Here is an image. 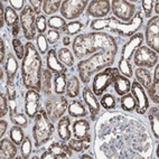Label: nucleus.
Listing matches in <instances>:
<instances>
[{
  "mask_svg": "<svg viewBox=\"0 0 159 159\" xmlns=\"http://www.w3.org/2000/svg\"><path fill=\"white\" fill-rule=\"evenodd\" d=\"M36 14L30 6H26L20 12L19 21L24 36L27 40H33L36 35Z\"/></svg>",
  "mask_w": 159,
  "mask_h": 159,
  "instance_id": "nucleus-8",
  "label": "nucleus"
},
{
  "mask_svg": "<svg viewBox=\"0 0 159 159\" xmlns=\"http://www.w3.org/2000/svg\"><path fill=\"white\" fill-rule=\"evenodd\" d=\"M89 6L88 0H65L61 5V14L65 19L72 20L81 17Z\"/></svg>",
  "mask_w": 159,
  "mask_h": 159,
  "instance_id": "nucleus-9",
  "label": "nucleus"
},
{
  "mask_svg": "<svg viewBox=\"0 0 159 159\" xmlns=\"http://www.w3.org/2000/svg\"><path fill=\"white\" fill-rule=\"evenodd\" d=\"M118 46L116 39L112 35L102 31L89 33V34L77 35L73 40L72 49L74 56L79 60H83L88 55H93L102 49Z\"/></svg>",
  "mask_w": 159,
  "mask_h": 159,
  "instance_id": "nucleus-2",
  "label": "nucleus"
},
{
  "mask_svg": "<svg viewBox=\"0 0 159 159\" xmlns=\"http://www.w3.org/2000/svg\"><path fill=\"white\" fill-rule=\"evenodd\" d=\"M18 146L10 138H2L0 141V158L12 159L17 156Z\"/></svg>",
  "mask_w": 159,
  "mask_h": 159,
  "instance_id": "nucleus-19",
  "label": "nucleus"
},
{
  "mask_svg": "<svg viewBox=\"0 0 159 159\" xmlns=\"http://www.w3.org/2000/svg\"><path fill=\"white\" fill-rule=\"evenodd\" d=\"M7 129H8V122L5 121L3 119H1V121H0V137L1 138L5 136Z\"/></svg>",
  "mask_w": 159,
  "mask_h": 159,
  "instance_id": "nucleus-54",
  "label": "nucleus"
},
{
  "mask_svg": "<svg viewBox=\"0 0 159 159\" xmlns=\"http://www.w3.org/2000/svg\"><path fill=\"white\" fill-rule=\"evenodd\" d=\"M55 131V127L48 118L44 109H39L35 116V123L33 127V137H34L35 147L39 148L45 145L52 138Z\"/></svg>",
  "mask_w": 159,
  "mask_h": 159,
  "instance_id": "nucleus-4",
  "label": "nucleus"
},
{
  "mask_svg": "<svg viewBox=\"0 0 159 159\" xmlns=\"http://www.w3.org/2000/svg\"><path fill=\"white\" fill-rule=\"evenodd\" d=\"M142 9L145 12V16L148 18H151V12L153 8V0H142Z\"/></svg>",
  "mask_w": 159,
  "mask_h": 159,
  "instance_id": "nucleus-49",
  "label": "nucleus"
},
{
  "mask_svg": "<svg viewBox=\"0 0 159 159\" xmlns=\"http://www.w3.org/2000/svg\"><path fill=\"white\" fill-rule=\"evenodd\" d=\"M134 63L138 67L151 68L158 64V53L153 52L147 46H140L134 52Z\"/></svg>",
  "mask_w": 159,
  "mask_h": 159,
  "instance_id": "nucleus-11",
  "label": "nucleus"
},
{
  "mask_svg": "<svg viewBox=\"0 0 159 159\" xmlns=\"http://www.w3.org/2000/svg\"><path fill=\"white\" fill-rule=\"evenodd\" d=\"M134 75H136L137 82L139 83L143 89H148L152 84V77H151L150 72L148 71V68H143V67L136 68Z\"/></svg>",
  "mask_w": 159,
  "mask_h": 159,
  "instance_id": "nucleus-28",
  "label": "nucleus"
},
{
  "mask_svg": "<svg viewBox=\"0 0 159 159\" xmlns=\"http://www.w3.org/2000/svg\"><path fill=\"white\" fill-rule=\"evenodd\" d=\"M48 150L54 153L57 159L68 158V157H72V155H73V151L70 148V146L65 145V143H60V142L56 141H54L49 146Z\"/></svg>",
  "mask_w": 159,
  "mask_h": 159,
  "instance_id": "nucleus-24",
  "label": "nucleus"
},
{
  "mask_svg": "<svg viewBox=\"0 0 159 159\" xmlns=\"http://www.w3.org/2000/svg\"><path fill=\"white\" fill-rule=\"evenodd\" d=\"M80 79L75 75L70 76L67 79V85H66V95L67 98H77L80 94Z\"/></svg>",
  "mask_w": 159,
  "mask_h": 159,
  "instance_id": "nucleus-29",
  "label": "nucleus"
},
{
  "mask_svg": "<svg viewBox=\"0 0 159 159\" xmlns=\"http://www.w3.org/2000/svg\"><path fill=\"white\" fill-rule=\"evenodd\" d=\"M17 60L18 58L15 56L12 53L8 52V54H7V58H6V63H5V66H3V70H5L6 75H7V80H10V81L16 80L18 67H19Z\"/></svg>",
  "mask_w": 159,
  "mask_h": 159,
  "instance_id": "nucleus-21",
  "label": "nucleus"
},
{
  "mask_svg": "<svg viewBox=\"0 0 159 159\" xmlns=\"http://www.w3.org/2000/svg\"><path fill=\"white\" fill-rule=\"evenodd\" d=\"M67 107V99L63 95H51L45 101V111L53 123L65 114Z\"/></svg>",
  "mask_w": 159,
  "mask_h": 159,
  "instance_id": "nucleus-7",
  "label": "nucleus"
},
{
  "mask_svg": "<svg viewBox=\"0 0 159 159\" xmlns=\"http://www.w3.org/2000/svg\"><path fill=\"white\" fill-rule=\"evenodd\" d=\"M118 70L119 72L123 74V76L125 77H131L134 75V70H132V66H131L130 61H127L125 58H120L119 63H118Z\"/></svg>",
  "mask_w": 159,
  "mask_h": 159,
  "instance_id": "nucleus-38",
  "label": "nucleus"
},
{
  "mask_svg": "<svg viewBox=\"0 0 159 159\" xmlns=\"http://www.w3.org/2000/svg\"><path fill=\"white\" fill-rule=\"evenodd\" d=\"M120 104H121V109L125 112H132L136 109V100L132 97L131 93H127L122 95L121 100H120Z\"/></svg>",
  "mask_w": 159,
  "mask_h": 159,
  "instance_id": "nucleus-34",
  "label": "nucleus"
},
{
  "mask_svg": "<svg viewBox=\"0 0 159 159\" xmlns=\"http://www.w3.org/2000/svg\"><path fill=\"white\" fill-rule=\"evenodd\" d=\"M9 138L16 143L17 146H20L23 143L24 139H25V134L21 127L15 125L14 127H11L10 132H9Z\"/></svg>",
  "mask_w": 159,
  "mask_h": 159,
  "instance_id": "nucleus-35",
  "label": "nucleus"
},
{
  "mask_svg": "<svg viewBox=\"0 0 159 159\" xmlns=\"http://www.w3.org/2000/svg\"><path fill=\"white\" fill-rule=\"evenodd\" d=\"M153 10H155V12H156V16H158L159 14V1L158 0H156V1H153Z\"/></svg>",
  "mask_w": 159,
  "mask_h": 159,
  "instance_id": "nucleus-60",
  "label": "nucleus"
},
{
  "mask_svg": "<svg viewBox=\"0 0 159 159\" xmlns=\"http://www.w3.org/2000/svg\"><path fill=\"white\" fill-rule=\"evenodd\" d=\"M47 25L51 29L54 30H62L64 27L66 26V21L64 18H62L61 16H52L47 21Z\"/></svg>",
  "mask_w": 159,
  "mask_h": 159,
  "instance_id": "nucleus-40",
  "label": "nucleus"
},
{
  "mask_svg": "<svg viewBox=\"0 0 159 159\" xmlns=\"http://www.w3.org/2000/svg\"><path fill=\"white\" fill-rule=\"evenodd\" d=\"M12 48H14V52L16 56H17L18 60H24V56H25V45L21 43V40L19 38H14L12 39Z\"/></svg>",
  "mask_w": 159,
  "mask_h": 159,
  "instance_id": "nucleus-43",
  "label": "nucleus"
},
{
  "mask_svg": "<svg viewBox=\"0 0 159 159\" xmlns=\"http://www.w3.org/2000/svg\"><path fill=\"white\" fill-rule=\"evenodd\" d=\"M20 27L19 25H16V26H14L11 28V35L14 36V38H17V36H18V34H19V31H20Z\"/></svg>",
  "mask_w": 159,
  "mask_h": 159,
  "instance_id": "nucleus-57",
  "label": "nucleus"
},
{
  "mask_svg": "<svg viewBox=\"0 0 159 159\" xmlns=\"http://www.w3.org/2000/svg\"><path fill=\"white\" fill-rule=\"evenodd\" d=\"M8 2L16 11H23V9L25 8V1L24 0H8Z\"/></svg>",
  "mask_w": 159,
  "mask_h": 159,
  "instance_id": "nucleus-51",
  "label": "nucleus"
},
{
  "mask_svg": "<svg viewBox=\"0 0 159 159\" xmlns=\"http://www.w3.org/2000/svg\"><path fill=\"white\" fill-rule=\"evenodd\" d=\"M39 92L35 90H27V92L25 93V104H24L26 116H28L30 119H35L36 114L39 111Z\"/></svg>",
  "mask_w": 159,
  "mask_h": 159,
  "instance_id": "nucleus-14",
  "label": "nucleus"
},
{
  "mask_svg": "<svg viewBox=\"0 0 159 159\" xmlns=\"http://www.w3.org/2000/svg\"><path fill=\"white\" fill-rule=\"evenodd\" d=\"M47 20L44 15H39L36 18V30L38 31V34H44L47 28Z\"/></svg>",
  "mask_w": 159,
  "mask_h": 159,
  "instance_id": "nucleus-48",
  "label": "nucleus"
},
{
  "mask_svg": "<svg viewBox=\"0 0 159 159\" xmlns=\"http://www.w3.org/2000/svg\"><path fill=\"white\" fill-rule=\"evenodd\" d=\"M100 104L102 105L105 110H112V109L116 108V98L110 93L103 94L102 98H101V101H100Z\"/></svg>",
  "mask_w": 159,
  "mask_h": 159,
  "instance_id": "nucleus-41",
  "label": "nucleus"
},
{
  "mask_svg": "<svg viewBox=\"0 0 159 159\" xmlns=\"http://www.w3.org/2000/svg\"><path fill=\"white\" fill-rule=\"evenodd\" d=\"M90 128H91V125L88 120L79 119L74 121L73 125H72V134L76 139H82L90 134Z\"/></svg>",
  "mask_w": 159,
  "mask_h": 159,
  "instance_id": "nucleus-20",
  "label": "nucleus"
},
{
  "mask_svg": "<svg viewBox=\"0 0 159 159\" xmlns=\"http://www.w3.org/2000/svg\"><path fill=\"white\" fill-rule=\"evenodd\" d=\"M25 56L21 62V80L28 90L42 92V76H43V61L40 53L31 42L25 45Z\"/></svg>",
  "mask_w": 159,
  "mask_h": 159,
  "instance_id": "nucleus-1",
  "label": "nucleus"
},
{
  "mask_svg": "<svg viewBox=\"0 0 159 159\" xmlns=\"http://www.w3.org/2000/svg\"><path fill=\"white\" fill-rule=\"evenodd\" d=\"M116 53H118V46H113L97 52L91 57L79 62L77 72L80 74V80L84 84H88L93 75L104 68L111 67V65L116 62Z\"/></svg>",
  "mask_w": 159,
  "mask_h": 159,
  "instance_id": "nucleus-3",
  "label": "nucleus"
},
{
  "mask_svg": "<svg viewBox=\"0 0 159 159\" xmlns=\"http://www.w3.org/2000/svg\"><path fill=\"white\" fill-rule=\"evenodd\" d=\"M31 149H33V143H31V140L29 137H25L23 143L20 145V153H21V157L23 158H29L31 153Z\"/></svg>",
  "mask_w": 159,
  "mask_h": 159,
  "instance_id": "nucleus-45",
  "label": "nucleus"
},
{
  "mask_svg": "<svg viewBox=\"0 0 159 159\" xmlns=\"http://www.w3.org/2000/svg\"><path fill=\"white\" fill-rule=\"evenodd\" d=\"M109 23H110V17L108 18H102V19H93L90 23V28L92 30H95V31H100L102 30V29H105L108 27Z\"/></svg>",
  "mask_w": 159,
  "mask_h": 159,
  "instance_id": "nucleus-44",
  "label": "nucleus"
},
{
  "mask_svg": "<svg viewBox=\"0 0 159 159\" xmlns=\"http://www.w3.org/2000/svg\"><path fill=\"white\" fill-rule=\"evenodd\" d=\"M91 136L89 134L85 138H82V139H70L68 140V146L73 151H76V152H83V151L89 150L90 145H91Z\"/></svg>",
  "mask_w": 159,
  "mask_h": 159,
  "instance_id": "nucleus-27",
  "label": "nucleus"
},
{
  "mask_svg": "<svg viewBox=\"0 0 159 159\" xmlns=\"http://www.w3.org/2000/svg\"><path fill=\"white\" fill-rule=\"evenodd\" d=\"M8 111H10L8 98L3 94V92H1V97H0V116L3 118L6 114H8Z\"/></svg>",
  "mask_w": 159,
  "mask_h": 159,
  "instance_id": "nucleus-47",
  "label": "nucleus"
},
{
  "mask_svg": "<svg viewBox=\"0 0 159 159\" xmlns=\"http://www.w3.org/2000/svg\"><path fill=\"white\" fill-rule=\"evenodd\" d=\"M46 38H47V42L48 44H56L61 38V35L58 33V30H54V29H49L47 35H46Z\"/></svg>",
  "mask_w": 159,
  "mask_h": 159,
  "instance_id": "nucleus-50",
  "label": "nucleus"
},
{
  "mask_svg": "<svg viewBox=\"0 0 159 159\" xmlns=\"http://www.w3.org/2000/svg\"><path fill=\"white\" fill-rule=\"evenodd\" d=\"M111 10V2L109 0H93L89 3L86 15L89 17H95V19H102L107 17Z\"/></svg>",
  "mask_w": 159,
  "mask_h": 159,
  "instance_id": "nucleus-15",
  "label": "nucleus"
},
{
  "mask_svg": "<svg viewBox=\"0 0 159 159\" xmlns=\"http://www.w3.org/2000/svg\"><path fill=\"white\" fill-rule=\"evenodd\" d=\"M111 10L116 19L122 23L130 21L136 15V6L127 0H112Z\"/></svg>",
  "mask_w": 159,
  "mask_h": 159,
  "instance_id": "nucleus-10",
  "label": "nucleus"
},
{
  "mask_svg": "<svg viewBox=\"0 0 159 159\" xmlns=\"http://www.w3.org/2000/svg\"><path fill=\"white\" fill-rule=\"evenodd\" d=\"M71 119L70 116H62L57 123V134L63 141H68L71 139Z\"/></svg>",
  "mask_w": 159,
  "mask_h": 159,
  "instance_id": "nucleus-23",
  "label": "nucleus"
},
{
  "mask_svg": "<svg viewBox=\"0 0 159 159\" xmlns=\"http://www.w3.org/2000/svg\"><path fill=\"white\" fill-rule=\"evenodd\" d=\"M61 5H62L61 0H44L42 9L44 10L45 15H53L58 9H61Z\"/></svg>",
  "mask_w": 159,
  "mask_h": 159,
  "instance_id": "nucleus-36",
  "label": "nucleus"
},
{
  "mask_svg": "<svg viewBox=\"0 0 159 159\" xmlns=\"http://www.w3.org/2000/svg\"><path fill=\"white\" fill-rule=\"evenodd\" d=\"M83 29V24L81 21H77V20H74V21H71V23L66 24V26L62 29V31L64 34L68 35H76L79 34L80 31Z\"/></svg>",
  "mask_w": 159,
  "mask_h": 159,
  "instance_id": "nucleus-37",
  "label": "nucleus"
},
{
  "mask_svg": "<svg viewBox=\"0 0 159 159\" xmlns=\"http://www.w3.org/2000/svg\"><path fill=\"white\" fill-rule=\"evenodd\" d=\"M8 54V52L6 51V44L3 42V39L0 40V63L2 64L5 62V56Z\"/></svg>",
  "mask_w": 159,
  "mask_h": 159,
  "instance_id": "nucleus-53",
  "label": "nucleus"
},
{
  "mask_svg": "<svg viewBox=\"0 0 159 159\" xmlns=\"http://www.w3.org/2000/svg\"><path fill=\"white\" fill-rule=\"evenodd\" d=\"M152 82H159V65L156 64V68L153 72V81Z\"/></svg>",
  "mask_w": 159,
  "mask_h": 159,
  "instance_id": "nucleus-58",
  "label": "nucleus"
},
{
  "mask_svg": "<svg viewBox=\"0 0 159 159\" xmlns=\"http://www.w3.org/2000/svg\"><path fill=\"white\" fill-rule=\"evenodd\" d=\"M46 66L53 74H66L67 68L66 66L58 60L57 53L54 48L48 51L47 56H46Z\"/></svg>",
  "mask_w": 159,
  "mask_h": 159,
  "instance_id": "nucleus-18",
  "label": "nucleus"
},
{
  "mask_svg": "<svg viewBox=\"0 0 159 159\" xmlns=\"http://www.w3.org/2000/svg\"><path fill=\"white\" fill-rule=\"evenodd\" d=\"M146 43L147 47L152 49L153 52L159 53V17L155 16L149 19L145 30Z\"/></svg>",
  "mask_w": 159,
  "mask_h": 159,
  "instance_id": "nucleus-12",
  "label": "nucleus"
},
{
  "mask_svg": "<svg viewBox=\"0 0 159 159\" xmlns=\"http://www.w3.org/2000/svg\"><path fill=\"white\" fill-rule=\"evenodd\" d=\"M67 79L66 74H56L54 76V92L56 95H63L66 92Z\"/></svg>",
  "mask_w": 159,
  "mask_h": 159,
  "instance_id": "nucleus-31",
  "label": "nucleus"
},
{
  "mask_svg": "<svg viewBox=\"0 0 159 159\" xmlns=\"http://www.w3.org/2000/svg\"><path fill=\"white\" fill-rule=\"evenodd\" d=\"M57 57L58 60L64 64L65 66H72L74 65V56H73V52H71L66 47H63V48H60L58 52H57Z\"/></svg>",
  "mask_w": 159,
  "mask_h": 159,
  "instance_id": "nucleus-33",
  "label": "nucleus"
},
{
  "mask_svg": "<svg viewBox=\"0 0 159 159\" xmlns=\"http://www.w3.org/2000/svg\"><path fill=\"white\" fill-rule=\"evenodd\" d=\"M149 121H150L151 132L153 137L159 138V110L158 107H152L149 111Z\"/></svg>",
  "mask_w": 159,
  "mask_h": 159,
  "instance_id": "nucleus-30",
  "label": "nucleus"
},
{
  "mask_svg": "<svg viewBox=\"0 0 159 159\" xmlns=\"http://www.w3.org/2000/svg\"><path fill=\"white\" fill-rule=\"evenodd\" d=\"M148 95L153 103L158 104L159 102V82H152L149 88L147 89Z\"/></svg>",
  "mask_w": 159,
  "mask_h": 159,
  "instance_id": "nucleus-46",
  "label": "nucleus"
},
{
  "mask_svg": "<svg viewBox=\"0 0 159 159\" xmlns=\"http://www.w3.org/2000/svg\"><path fill=\"white\" fill-rule=\"evenodd\" d=\"M130 91L132 97L136 100V109H134L136 112L140 116L145 114L149 109V100H148L143 88L137 81H134V83L131 84Z\"/></svg>",
  "mask_w": 159,
  "mask_h": 159,
  "instance_id": "nucleus-13",
  "label": "nucleus"
},
{
  "mask_svg": "<svg viewBox=\"0 0 159 159\" xmlns=\"http://www.w3.org/2000/svg\"><path fill=\"white\" fill-rule=\"evenodd\" d=\"M53 83H54V77L53 73L48 68L43 70V76H42V92L45 97H51L53 94Z\"/></svg>",
  "mask_w": 159,
  "mask_h": 159,
  "instance_id": "nucleus-26",
  "label": "nucleus"
},
{
  "mask_svg": "<svg viewBox=\"0 0 159 159\" xmlns=\"http://www.w3.org/2000/svg\"><path fill=\"white\" fill-rule=\"evenodd\" d=\"M81 158H83V159H93V156L89 155V153H84V155H82V156H81Z\"/></svg>",
  "mask_w": 159,
  "mask_h": 159,
  "instance_id": "nucleus-61",
  "label": "nucleus"
},
{
  "mask_svg": "<svg viewBox=\"0 0 159 159\" xmlns=\"http://www.w3.org/2000/svg\"><path fill=\"white\" fill-rule=\"evenodd\" d=\"M5 8L6 7L3 6V3L0 2V28H2L5 24Z\"/></svg>",
  "mask_w": 159,
  "mask_h": 159,
  "instance_id": "nucleus-55",
  "label": "nucleus"
},
{
  "mask_svg": "<svg viewBox=\"0 0 159 159\" xmlns=\"http://www.w3.org/2000/svg\"><path fill=\"white\" fill-rule=\"evenodd\" d=\"M29 5L33 9H34L35 14L37 16H39V12L42 10V7H43V1L40 0H29Z\"/></svg>",
  "mask_w": 159,
  "mask_h": 159,
  "instance_id": "nucleus-52",
  "label": "nucleus"
},
{
  "mask_svg": "<svg viewBox=\"0 0 159 159\" xmlns=\"http://www.w3.org/2000/svg\"><path fill=\"white\" fill-rule=\"evenodd\" d=\"M143 34L142 33H136L134 35L129 38V40L123 45L122 51H121V57L127 61H130L131 57L134 56V53L139 48L140 46H142L143 43Z\"/></svg>",
  "mask_w": 159,
  "mask_h": 159,
  "instance_id": "nucleus-16",
  "label": "nucleus"
},
{
  "mask_svg": "<svg viewBox=\"0 0 159 159\" xmlns=\"http://www.w3.org/2000/svg\"><path fill=\"white\" fill-rule=\"evenodd\" d=\"M119 70L116 67H107L94 75L92 81V92L95 97H102L109 86L113 83L116 76L119 75Z\"/></svg>",
  "mask_w": 159,
  "mask_h": 159,
  "instance_id": "nucleus-6",
  "label": "nucleus"
},
{
  "mask_svg": "<svg viewBox=\"0 0 159 159\" xmlns=\"http://www.w3.org/2000/svg\"><path fill=\"white\" fill-rule=\"evenodd\" d=\"M40 158H42V159H57L56 156H55L53 152H51L48 149H47V150H46L45 152H44L43 155L40 156Z\"/></svg>",
  "mask_w": 159,
  "mask_h": 159,
  "instance_id": "nucleus-56",
  "label": "nucleus"
},
{
  "mask_svg": "<svg viewBox=\"0 0 159 159\" xmlns=\"http://www.w3.org/2000/svg\"><path fill=\"white\" fill-rule=\"evenodd\" d=\"M63 45H64V46L71 45V37H70V36H64V37H63Z\"/></svg>",
  "mask_w": 159,
  "mask_h": 159,
  "instance_id": "nucleus-59",
  "label": "nucleus"
},
{
  "mask_svg": "<svg viewBox=\"0 0 159 159\" xmlns=\"http://www.w3.org/2000/svg\"><path fill=\"white\" fill-rule=\"evenodd\" d=\"M68 114L73 118H84L88 116V110L84 103L80 100H73L67 107Z\"/></svg>",
  "mask_w": 159,
  "mask_h": 159,
  "instance_id": "nucleus-25",
  "label": "nucleus"
},
{
  "mask_svg": "<svg viewBox=\"0 0 159 159\" xmlns=\"http://www.w3.org/2000/svg\"><path fill=\"white\" fill-rule=\"evenodd\" d=\"M36 45L40 54H47L48 53V42L44 34H38L36 36Z\"/></svg>",
  "mask_w": 159,
  "mask_h": 159,
  "instance_id": "nucleus-42",
  "label": "nucleus"
},
{
  "mask_svg": "<svg viewBox=\"0 0 159 159\" xmlns=\"http://www.w3.org/2000/svg\"><path fill=\"white\" fill-rule=\"evenodd\" d=\"M142 23H143V15L141 11H138L128 23H122L116 19V17H110V23H109L107 29L120 35V36L130 38L132 35H134L139 30Z\"/></svg>",
  "mask_w": 159,
  "mask_h": 159,
  "instance_id": "nucleus-5",
  "label": "nucleus"
},
{
  "mask_svg": "<svg viewBox=\"0 0 159 159\" xmlns=\"http://www.w3.org/2000/svg\"><path fill=\"white\" fill-rule=\"evenodd\" d=\"M112 85H113L116 93L118 94V95H120V97H122V95H125V94L130 92V88H131L130 81H129L128 77L123 76V75L121 76L120 74L118 76L114 77Z\"/></svg>",
  "mask_w": 159,
  "mask_h": 159,
  "instance_id": "nucleus-22",
  "label": "nucleus"
},
{
  "mask_svg": "<svg viewBox=\"0 0 159 159\" xmlns=\"http://www.w3.org/2000/svg\"><path fill=\"white\" fill-rule=\"evenodd\" d=\"M10 113V120L16 125H19L21 128H27L28 125V119L23 112H9Z\"/></svg>",
  "mask_w": 159,
  "mask_h": 159,
  "instance_id": "nucleus-39",
  "label": "nucleus"
},
{
  "mask_svg": "<svg viewBox=\"0 0 159 159\" xmlns=\"http://www.w3.org/2000/svg\"><path fill=\"white\" fill-rule=\"evenodd\" d=\"M82 95H83V100H84L85 104L89 107V111H90V113H91V119L93 120V121L97 120L98 114L100 113L101 104H100V102L98 101L95 94L92 92V89H90L89 86H85V88L83 89Z\"/></svg>",
  "mask_w": 159,
  "mask_h": 159,
  "instance_id": "nucleus-17",
  "label": "nucleus"
},
{
  "mask_svg": "<svg viewBox=\"0 0 159 159\" xmlns=\"http://www.w3.org/2000/svg\"><path fill=\"white\" fill-rule=\"evenodd\" d=\"M19 21V16L17 15V11L12 8L11 6H7L5 8V23L8 27H14L18 25Z\"/></svg>",
  "mask_w": 159,
  "mask_h": 159,
  "instance_id": "nucleus-32",
  "label": "nucleus"
}]
</instances>
